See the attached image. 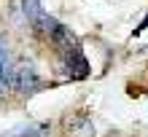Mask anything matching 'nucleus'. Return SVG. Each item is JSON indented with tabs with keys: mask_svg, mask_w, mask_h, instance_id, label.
I'll use <instances>...</instances> for the list:
<instances>
[{
	"mask_svg": "<svg viewBox=\"0 0 148 137\" xmlns=\"http://www.w3.org/2000/svg\"><path fill=\"white\" fill-rule=\"evenodd\" d=\"M143 30H148V16H145V19H143V22H140V27H137L135 32H143Z\"/></svg>",
	"mask_w": 148,
	"mask_h": 137,
	"instance_id": "9",
	"label": "nucleus"
},
{
	"mask_svg": "<svg viewBox=\"0 0 148 137\" xmlns=\"http://www.w3.org/2000/svg\"><path fill=\"white\" fill-rule=\"evenodd\" d=\"M0 65H8V48H5L3 38H0Z\"/></svg>",
	"mask_w": 148,
	"mask_h": 137,
	"instance_id": "8",
	"label": "nucleus"
},
{
	"mask_svg": "<svg viewBox=\"0 0 148 137\" xmlns=\"http://www.w3.org/2000/svg\"><path fill=\"white\" fill-rule=\"evenodd\" d=\"M62 70L70 75V78H86V75H89V62H86L84 54H75V57L62 59Z\"/></svg>",
	"mask_w": 148,
	"mask_h": 137,
	"instance_id": "3",
	"label": "nucleus"
},
{
	"mask_svg": "<svg viewBox=\"0 0 148 137\" xmlns=\"http://www.w3.org/2000/svg\"><path fill=\"white\" fill-rule=\"evenodd\" d=\"M51 43H54V48H57V54L62 57V59H67V57H75V54H81V43H78V38L73 35L70 30L65 27V24H59V27L51 32Z\"/></svg>",
	"mask_w": 148,
	"mask_h": 137,
	"instance_id": "2",
	"label": "nucleus"
},
{
	"mask_svg": "<svg viewBox=\"0 0 148 137\" xmlns=\"http://www.w3.org/2000/svg\"><path fill=\"white\" fill-rule=\"evenodd\" d=\"M65 129L70 132V134H78V137H84V134H92V132H94L86 116H73V118H67V121H65Z\"/></svg>",
	"mask_w": 148,
	"mask_h": 137,
	"instance_id": "4",
	"label": "nucleus"
},
{
	"mask_svg": "<svg viewBox=\"0 0 148 137\" xmlns=\"http://www.w3.org/2000/svg\"><path fill=\"white\" fill-rule=\"evenodd\" d=\"M8 86L19 94H32L40 89V78L32 65H16L8 70Z\"/></svg>",
	"mask_w": 148,
	"mask_h": 137,
	"instance_id": "1",
	"label": "nucleus"
},
{
	"mask_svg": "<svg viewBox=\"0 0 148 137\" xmlns=\"http://www.w3.org/2000/svg\"><path fill=\"white\" fill-rule=\"evenodd\" d=\"M8 70H11L8 65H0V97L11 89V86H8Z\"/></svg>",
	"mask_w": 148,
	"mask_h": 137,
	"instance_id": "7",
	"label": "nucleus"
},
{
	"mask_svg": "<svg viewBox=\"0 0 148 137\" xmlns=\"http://www.w3.org/2000/svg\"><path fill=\"white\" fill-rule=\"evenodd\" d=\"M22 11L27 16V22L35 27V22L43 16V8H40V0H22Z\"/></svg>",
	"mask_w": 148,
	"mask_h": 137,
	"instance_id": "5",
	"label": "nucleus"
},
{
	"mask_svg": "<svg viewBox=\"0 0 148 137\" xmlns=\"http://www.w3.org/2000/svg\"><path fill=\"white\" fill-rule=\"evenodd\" d=\"M43 132H49V124H27V126L14 129L11 137H40Z\"/></svg>",
	"mask_w": 148,
	"mask_h": 137,
	"instance_id": "6",
	"label": "nucleus"
}]
</instances>
